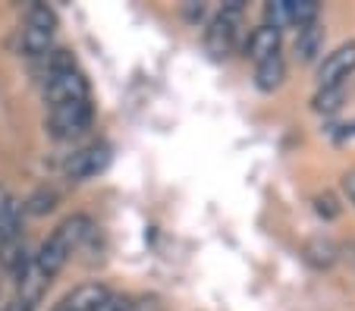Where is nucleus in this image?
Masks as SVG:
<instances>
[{
  "label": "nucleus",
  "instance_id": "1",
  "mask_svg": "<svg viewBox=\"0 0 355 311\" xmlns=\"http://www.w3.org/2000/svg\"><path fill=\"white\" fill-rule=\"evenodd\" d=\"M239 28H242V10H220V13L211 19L208 32H205V44H208L211 57L223 60L236 51L239 44Z\"/></svg>",
  "mask_w": 355,
  "mask_h": 311
},
{
  "label": "nucleus",
  "instance_id": "2",
  "mask_svg": "<svg viewBox=\"0 0 355 311\" xmlns=\"http://www.w3.org/2000/svg\"><path fill=\"white\" fill-rule=\"evenodd\" d=\"M94 120V107L92 101H67L51 107V116H47V126L57 139H73L82 136Z\"/></svg>",
  "mask_w": 355,
  "mask_h": 311
},
{
  "label": "nucleus",
  "instance_id": "3",
  "mask_svg": "<svg viewBox=\"0 0 355 311\" xmlns=\"http://www.w3.org/2000/svg\"><path fill=\"white\" fill-rule=\"evenodd\" d=\"M88 79L79 73V69H69V73H57L44 79V101L51 107L67 101H88Z\"/></svg>",
  "mask_w": 355,
  "mask_h": 311
},
{
  "label": "nucleus",
  "instance_id": "4",
  "mask_svg": "<svg viewBox=\"0 0 355 311\" xmlns=\"http://www.w3.org/2000/svg\"><path fill=\"white\" fill-rule=\"evenodd\" d=\"M355 73V41H346L336 51H330L318 66V88L346 85V79Z\"/></svg>",
  "mask_w": 355,
  "mask_h": 311
},
{
  "label": "nucleus",
  "instance_id": "5",
  "mask_svg": "<svg viewBox=\"0 0 355 311\" xmlns=\"http://www.w3.org/2000/svg\"><path fill=\"white\" fill-rule=\"evenodd\" d=\"M107 163H110V148L107 145H88V148H79L67 161V176L73 179V183H82V179L98 176Z\"/></svg>",
  "mask_w": 355,
  "mask_h": 311
},
{
  "label": "nucleus",
  "instance_id": "6",
  "mask_svg": "<svg viewBox=\"0 0 355 311\" xmlns=\"http://www.w3.org/2000/svg\"><path fill=\"white\" fill-rule=\"evenodd\" d=\"M107 299H110V290L104 283H82L73 292H67L54 305V311H94L101 302H107Z\"/></svg>",
  "mask_w": 355,
  "mask_h": 311
},
{
  "label": "nucleus",
  "instance_id": "7",
  "mask_svg": "<svg viewBox=\"0 0 355 311\" xmlns=\"http://www.w3.org/2000/svg\"><path fill=\"white\" fill-rule=\"evenodd\" d=\"M280 38H283L280 28H274V26H268V22H261L255 32L248 35V41H245V57H252L255 63H261V60H268V57L280 54Z\"/></svg>",
  "mask_w": 355,
  "mask_h": 311
},
{
  "label": "nucleus",
  "instance_id": "8",
  "mask_svg": "<svg viewBox=\"0 0 355 311\" xmlns=\"http://www.w3.org/2000/svg\"><path fill=\"white\" fill-rule=\"evenodd\" d=\"M92 230H94V224L88 220L85 214H73V217H67V220H63V224L54 230V239L69 251V255H73V251L79 249L88 236H92Z\"/></svg>",
  "mask_w": 355,
  "mask_h": 311
},
{
  "label": "nucleus",
  "instance_id": "9",
  "mask_svg": "<svg viewBox=\"0 0 355 311\" xmlns=\"http://www.w3.org/2000/svg\"><path fill=\"white\" fill-rule=\"evenodd\" d=\"M51 48H54V32L35 28V26H28V22L19 28V51L26 57H44Z\"/></svg>",
  "mask_w": 355,
  "mask_h": 311
},
{
  "label": "nucleus",
  "instance_id": "10",
  "mask_svg": "<svg viewBox=\"0 0 355 311\" xmlns=\"http://www.w3.org/2000/svg\"><path fill=\"white\" fill-rule=\"evenodd\" d=\"M283 79H286V60H283V54H274V57H268V60L258 63L255 85L261 88V91H274V88H280Z\"/></svg>",
  "mask_w": 355,
  "mask_h": 311
},
{
  "label": "nucleus",
  "instance_id": "11",
  "mask_svg": "<svg viewBox=\"0 0 355 311\" xmlns=\"http://www.w3.org/2000/svg\"><path fill=\"white\" fill-rule=\"evenodd\" d=\"M324 51V28L321 22H311V26L299 28V38H295V54H299V60L311 63L318 54Z\"/></svg>",
  "mask_w": 355,
  "mask_h": 311
},
{
  "label": "nucleus",
  "instance_id": "12",
  "mask_svg": "<svg viewBox=\"0 0 355 311\" xmlns=\"http://www.w3.org/2000/svg\"><path fill=\"white\" fill-rule=\"evenodd\" d=\"M57 204H60V192L41 186L38 192H32V195H28V202L22 204V211H28L32 217H41V214H51Z\"/></svg>",
  "mask_w": 355,
  "mask_h": 311
},
{
  "label": "nucleus",
  "instance_id": "13",
  "mask_svg": "<svg viewBox=\"0 0 355 311\" xmlns=\"http://www.w3.org/2000/svg\"><path fill=\"white\" fill-rule=\"evenodd\" d=\"M44 79L47 75H57V73H69V69H79L76 66V57H73V51H67V48H51L44 57Z\"/></svg>",
  "mask_w": 355,
  "mask_h": 311
},
{
  "label": "nucleus",
  "instance_id": "14",
  "mask_svg": "<svg viewBox=\"0 0 355 311\" xmlns=\"http://www.w3.org/2000/svg\"><path fill=\"white\" fill-rule=\"evenodd\" d=\"M318 13H321L318 0H289V26L305 28L318 22Z\"/></svg>",
  "mask_w": 355,
  "mask_h": 311
},
{
  "label": "nucleus",
  "instance_id": "15",
  "mask_svg": "<svg viewBox=\"0 0 355 311\" xmlns=\"http://www.w3.org/2000/svg\"><path fill=\"white\" fill-rule=\"evenodd\" d=\"M26 22L35 28H44V32H57V13L47 3H32L26 10Z\"/></svg>",
  "mask_w": 355,
  "mask_h": 311
},
{
  "label": "nucleus",
  "instance_id": "16",
  "mask_svg": "<svg viewBox=\"0 0 355 311\" xmlns=\"http://www.w3.org/2000/svg\"><path fill=\"white\" fill-rule=\"evenodd\" d=\"M343 98H346V88L336 85V88H318V95H315V110L318 114H334V110H340Z\"/></svg>",
  "mask_w": 355,
  "mask_h": 311
},
{
  "label": "nucleus",
  "instance_id": "17",
  "mask_svg": "<svg viewBox=\"0 0 355 311\" xmlns=\"http://www.w3.org/2000/svg\"><path fill=\"white\" fill-rule=\"evenodd\" d=\"M305 258H309L311 264H318V267H330V264L336 261V249L327 239H315V242H309V249H305Z\"/></svg>",
  "mask_w": 355,
  "mask_h": 311
},
{
  "label": "nucleus",
  "instance_id": "18",
  "mask_svg": "<svg viewBox=\"0 0 355 311\" xmlns=\"http://www.w3.org/2000/svg\"><path fill=\"white\" fill-rule=\"evenodd\" d=\"M264 16H268V26L283 32V26H289V0H270L264 7Z\"/></svg>",
  "mask_w": 355,
  "mask_h": 311
},
{
  "label": "nucleus",
  "instance_id": "19",
  "mask_svg": "<svg viewBox=\"0 0 355 311\" xmlns=\"http://www.w3.org/2000/svg\"><path fill=\"white\" fill-rule=\"evenodd\" d=\"M315 211L324 217V220H336V217H340V204H336V198L330 195V192H324V195L315 198Z\"/></svg>",
  "mask_w": 355,
  "mask_h": 311
},
{
  "label": "nucleus",
  "instance_id": "20",
  "mask_svg": "<svg viewBox=\"0 0 355 311\" xmlns=\"http://www.w3.org/2000/svg\"><path fill=\"white\" fill-rule=\"evenodd\" d=\"M0 311H35V302H28V299L16 296V299H10V302L0 305Z\"/></svg>",
  "mask_w": 355,
  "mask_h": 311
},
{
  "label": "nucleus",
  "instance_id": "21",
  "mask_svg": "<svg viewBox=\"0 0 355 311\" xmlns=\"http://www.w3.org/2000/svg\"><path fill=\"white\" fill-rule=\"evenodd\" d=\"M94 311H129V299H120V296H110L107 302H101Z\"/></svg>",
  "mask_w": 355,
  "mask_h": 311
},
{
  "label": "nucleus",
  "instance_id": "22",
  "mask_svg": "<svg viewBox=\"0 0 355 311\" xmlns=\"http://www.w3.org/2000/svg\"><path fill=\"white\" fill-rule=\"evenodd\" d=\"M343 189H346V195L352 198V204H355V173H346V179H343Z\"/></svg>",
  "mask_w": 355,
  "mask_h": 311
},
{
  "label": "nucleus",
  "instance_id": "23",
  "mask_svg": "<svg viewBox=\"0 0 355 311\" xmlns=\"http://www.w3.org/2000/svg\"><path fill=\"white\" fill-rule=\"evenodd\" d=\"M201 13H205V10H201V3H186V16L189 19H201Z\"/></svg>",
  "mask_w": 355,
  "mask_h": 311
}]
</instances>
